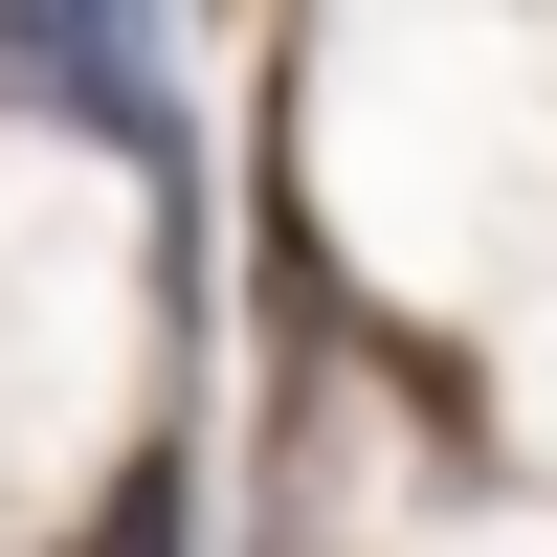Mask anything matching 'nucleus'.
<instances>
[{"mask_svg": "<svg viewBox=\"0 0 557 557\" xmlns=\"http://www.w3.org/2000/svg\"><path fill=\"white\" fill-rule=\"evenodd\" d=\"M23 67H45V89H89V112H157V67H134V45H89V23H45Z\"/></svg>", "mask_w": 557, "mask_h": 557, "instance_id": "obj_1", "label": "nucleus"}]
</instances>
